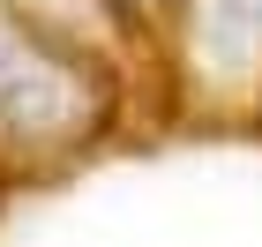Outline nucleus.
<instances>
[{
  "label": "nucleus",
  "mask_w": 262,
  "mask_h": 247,
  "mask_svg": "<svg viewBox=\"0 0 262 247\" xmlns=\"http://www.w3.org/2000/svg\"><path fill=\"white\" fill-rule=\"evenodd\" d=\"M195 53H202V75L255 82L262 75V0H195Z\"/></svg>",
  "instance_id": "f03ea898"
},
{
  "label": "nucleus",
  "mask_w": 262,
  "mask_h": 247,
  "mask_svg": "<svg viewBox=\"0 0 262 247\" xmlns=\"http://www.w3.org/2000/svg\"><path fill=\"white\" fill-rule=\"evenodd\" d=\"M82 113H90V82L23 30H0V135L53 143V135H75Z\"/></svg>",
  "instance_id": "f257e3e1"
}]
</instances>
